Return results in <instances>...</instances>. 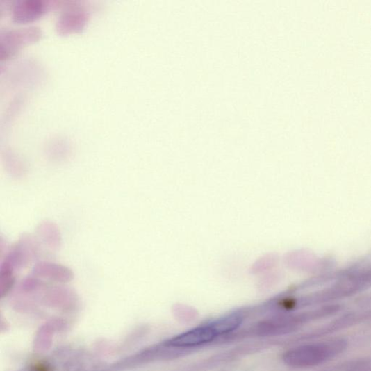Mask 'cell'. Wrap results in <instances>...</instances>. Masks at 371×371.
<instances>
[{
    "label": "cell",
    "mask_w": 371,
    "mask_h": 371,
    "mask_svg": "<svg viewBox=\"0 0 371 371\" xmlns=\"http://www.w3.org/2000/svg\"><path fill=\"white\" fill-rule=\"evenodd\" d=\"M343 348V343L338 341L301 346L286 352L283 360L292 367H311L333 358Z\"/></svg>",
    "instance_id": "1"
},
{
    "label": "cell",
    "mask_w": 371,
    "mask_h": 371,
    "mask_svg": "<svg viewBox=\"0 0 371 371\" xmlns=\"http://www.w3.org/2000/svg\"><path fill=\"white\" fill-rule=\"evenodd\" d=\"M217 336L211 324L201 326L182 333L166 342L167 347H192L213 340Z\"/></svg>",
    "instance_id": "2"
},
{
    "label": "cell",
    "mask_w": 371,
    "mask_h": 371,
    "mask_svg": "<svg viewBox=\"0 0 371 371\" xmlns=\"http://www.w3.org/2000/svg\"><path fill=\"white\" fill-rule=\"evenodd\" d=\"M32 275L60 283L69 281L74 278L69 268L48 262L37 263L32 270Z\"/></svg>",
    "instance_id": "3"
},
{
    "label": "cell",
    "mask_w": 371,
    "mask_h": 371,
    "mask_svg": "<svg viewBox=\"0 0 371 371\" xmlns=\"http://www.w3.org/2000/svg\"><path fill=\"white\" fill-rule=\"evenodd\" d=\"M243 322V318L238 314H231L218 318L211 323L217 336L237 329Z\"/></svg>",
    "instance_id": "4"
},
{
    "label": "cell",
    "mask_w": 371,
    "mask_h": 371,
    "mask_svg": "<svg viewBox=\"0 0 371 371\" xmlns=\"http://www.w3.org/2000/svg\"><path fill=\"white\" fill-rule=\"evenodd\" d=\"M39 235L49 247L57 249L60 245V237L59 231L52 224H42L38 229Z\"/></svg>",
    "instance_id": "5"
}]
</instances>
